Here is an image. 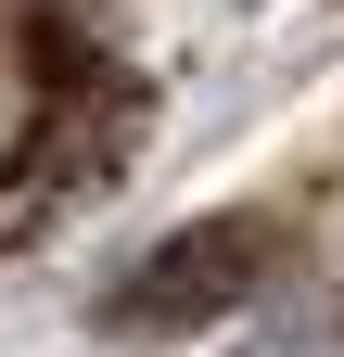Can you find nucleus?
<instances>
[{
	"mask_svg": "<svg viewBox=\"0 0 344 357\" xmlns=\"http://www.w3.org/2000/svg\"><path fill=\"white\" fill-rule=\"evenodd\" d=\"M255 268H268V230H255V217H204V230L153 243V255H141V268L102 294V332H115V344L204 332L217 306H242V294H255Z\"/></svg>",
	"mask_w": 344,
	"mask_h": 357,
	"instance_id": "obj_1",
	"label": "nucleus"
}]
</instances>
